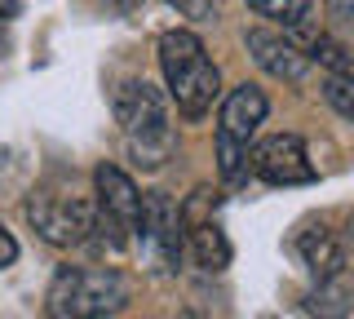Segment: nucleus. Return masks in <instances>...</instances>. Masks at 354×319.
<instances>
[{
    "label": "nucleus",
    "instance_id": "5",
    "mask_svg": "<svg viewBox=\"0 0 354 319\" xmlns=\"http://www.w3.org/2000/svg\"><path fill=\"white\" fill-rule=\"evenodd\" d=\"M93 186H97V200H93V244L97 248H129L133 230H138V213H142V195L133 178L115 164H102L93 173Z\"/></svg>",
    "mask_w": 354,
    "mask_h": 319
},
{
    "label": "nucleus",
    "instance_id": "8",
    "mask_svg": "<svg viewBox=\"0 0 354 319\" xmlns=\"http://www.w3.org/2000/svg\"><path fill=\"white\" fill-rule=\"evenodd\" d=\"M182 230H186V253L195 257L199 271L217 275V271L230 266V239H226V230H221V222L208 213V191L204 186L182 204Z\"/></svg>",
    "mask_w": 354,
    "mask_h": 319
},
{
    "label": "nucleus",
    "instance_id": "9",
    "mask_svg": "<svg viewBox=\"0 0 354 319\" xmlns=\"http://www.w3.org/2000/svg\"><path fill=\"white\" fill-rule=\"evenodd\" d=\"M248 169L257 173L266 186H306L315 182V164L306 156V142L297 134H274L257 142V151L248 156Z\"/></svg>",
    "mask_w": 354,
    "mask_h": 319
},
{
    "label": "nucleus",
    "instance_id": "18",
    "mask_svg": "<svg viewBox=\"0 0 354 319\" xmlns=\"http://www.w3.org/2000/svg\"><path fill=\"white\" fill-rule=\"evenodd\" d=\"M9 18H18V0H0V23H9Z\"/></svg>",
    "mask_w": 354,
    "mask_h": 319
},
{
    "label": "nucleus",
    "instance_id": "16",
    "mask_svg": "<svg viewBox=\"0 0 354 319\" xmlns=\"http://www.w3.org/2000/svg\"><path fill=\"white\" fill-rule=\"evenodd\" d=\"M14 262H18V239L9 235L5 226H0V271H5V266H14Z\"/></svg>",
    "mask_w": 354,
    "mask_h": 319
},
{
    "label": "nucleus",
    "instance_id": "13",
    "mask_svg": "<svg viewBox=\"0 0 354 319\" xmlns=\"http://www.w3.org/2000/svg\"><path fill=\"white\" fill-rule=\"evenodd\" d=\"M310 5H315V0H248L252 14L274 18V23H283V27H301L306 14H310Z\"/></svg>",
    "mask_w": 354,
    "mask_h": 319
},
{
    "label": "nucleus",
    "instance_id": "1",
    "mask_svg": "<svg viewBox=\"0 0 354 319\" xmlns=\"http://www.w3.org/2000/svg\"><path fill=\"white\" fill-rule=\"evenodd\" d=\"M160 71L169 84L177 111L186 120H199L213 111V102L221 98V75L217 62L208 58L204 40L191 31H164L160 36Z\"/></svg>",
    "mask_w": 354,
    "mask_h": 319
},
{
    "label": "nucleus",
    "instance_id": "2",
    "mask_svg": "<svg viewBox=\"0 0 354 319\" xmlns=\"http://www.w3.org/2000/svg\"><path fill=\"white\" fill-rule=\"evenodd\" d=\"M120 120V134H124L129 151L138 156V164L147 169H160L173 151V125H169V107H164V93L147 80H124L111 98Z\"/></svg>",
    "mask_w": 354,
    "mask_h": 319
},
{
    "label": "nucleus",
    "instance_id": "17",
    "mask_svg": "<svg viewBox=\"0 0 354 319\" xmlns=\"http://www.w3.org/2000/svg\"><path fill=\"white\" fill-rule=\"evenodd\" d=\"M324 5H328L332 18H341V23H354V0H324Z\"/></svg>",
    "mask_w": 354,
    "mask_h": 319
},
{
    "label": "nucleus",
    "instance_id": "19",
    "mask_svg": "<svg viewBox=\"0 0 354 319\" xmlns=\"http://www.w3.org/2000/svg\"><path fill=\"white\" fill-rule=\"evenodd\" d=\"M106 5H111V9H120V14H129V9H138L142 0H106Z\"/></svg>",
    "mask_w": 354,
    "mask_h": 319
},
{
    "label": "nucleus",
    "instance_id": "14",
    "mask_svg": "<svg viewBox=\"0 0 354 319\" xmlns=\"http://www.w3.org/2000/svg\"><path fill=\"white\" fill-rule=\"evenodd\" d=\"M310 311L324 315V319H337L350 311V293L337 280H319V293H310Z\"/></svg>",
    "mask_w": 354,
    "mask_h": 319
},
{
    "label": "nucleus",
    "instance_id": "10",
    "mask_svg": "<svg viewBox=\"0 0 354 319\" xmlns=\"http://www.w3.org/2000/svg\"><path fill=\"white\" fill-rule=\"evenodd\" d=\"M248 53L257 58V67H261L266 75H274V80H288V84H297V80L306 75V67H310V58L301 53V45H292V40L274 36V31H261V27L248 31Z\"/></svg>",
    "mask_w": 354,
    "mask_h": 319
},
{
    "label": "nucleus",
    "instance_id": "3",
    "mask_svg": "<svg viewBox=\"0 0 354 319\" xmlns=\"http://www.w3.org/2000/svg\"><path fill=\"white\" fill-rule=\"evenodd\" d=\"M129 284L106 266H62L44 293L49 319H106L124 311Z\"/></svg>",
    "mask_w": 354,
    "mask_h": 319
},
{
    "label": "nucleus",
    "instance_id": "11",
    "mask_svg": "<svg viewBox=\"0 0 354 319\" xmlns=\"http://www.w3.org/2000/svg\"><path fill=\"white\" fill-rule=\"evenodd\" d=\"M297 253H301V262L310 266L315 280H341V271H346V244H341V235L328 230L324 222L306 226L301 235H297Z\"/></svg>",
    "mask_w": 354,
    "mask_h": 319
},
{
    "label": "nucleus",
    "instance_id": "12",
    "mask_svg": "<svg viewBox=\"0 0 354 319\" xmlns=\"http://www.w3.org/2000/svg\"><path fill=\"white\" fill-rule=\"evenodd\" d=\"M301 53L310 62H324L328 71H337L341 80H354V53H346V45H337L332 36H306V45H301Z\"/></svg>",
    "mask_w": 354,
    "mask_h": 319
},
{
    "label": "nucleus",
    "instance_id": "7",
    "mask_svg": "<svg viewBox=\"0 0 354 319\" xmlns=\"http://www.w3.org/2000/svg\"><path fill=\"white\" fill-rule=\"evenodd\" d=\"M27 222L53 248H75L93 235V200L71 191H40L27 200Z\"/></svg>",
    "mask_w": 354,
    "mask_h": 319
},
{
    "label": "nucleus",
    "instance_id": "6",
    "mask_svg": "<svg viewBox=\"0 0 354 319\" xmlns=\"http://www.w3.org/2000/svg\"><path fill=\"white\" fill-rule=\"evenodd\" d=\"M138 253L151 271H177L186 253V230H182V204H173L164 191L142 195V213H138Z\"/></svg>",
    "mask_w": 354,
    "mask_h": 319
},
{
    "label": "nucleus",
    "instance_id": "15",
    "mask_svg": "<svg viewBox=\"0 0 354 319\" xmlns=\"http://www.w3.org/2000/svg\"><path fill=\"white\" fill-rule=\"evenodd\" d=\"M328 102L332 107H337V111L341 116H346V120H354V93H346V80H341V75H337V80H328Z\"/></svg>",
    "mask_w": 354,
    "mask_h": 319
},
{
    "label": "nucleus",
    "instance_id": "20",
    "mask_svg": "<svg viewBox=\"0 0 354 319\" xmlns=\"http://www.w3.org/2000/svg\"><path fill=\"white\" fill-rule=\"evenodd\" d=\"M341 244H346V253L354 248V213H350V222H346V235H341Z\"/></svg>",
    "mask_w": 354,
    "mask_h": 319
},
{
    "label": "nucleus",
    "instance_id": "4",
    "mask_svg": "<svg viewBox=\"0 0 354 319\" xmlns=\"http://www.w3.org/2000/svg\"><path fill=\"white\" fill-rule=\"evenodd\" d=\"M266 111H270V102H266V93L257 84H239V89L226 93L221 120H217V173L226 182H243V173H248V142L261 129Z\"/></svg>",
    "mask_w": 354,
    "mask_h": 319
}]
</instances>
